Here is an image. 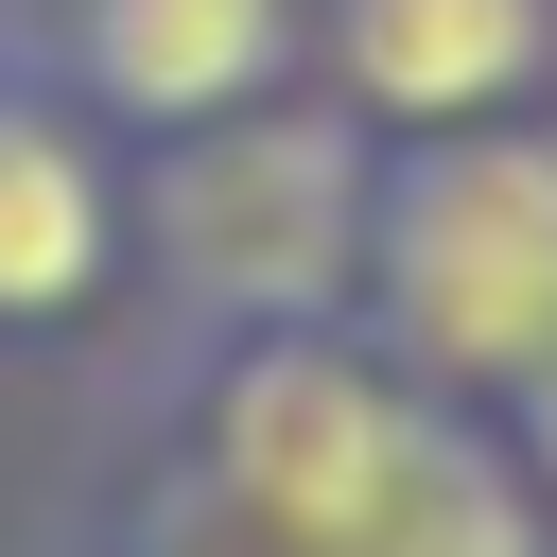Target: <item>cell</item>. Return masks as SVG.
Instances as JSON below:
<instances>
[{
	"instance_id": "1",
	"label": "cell",
	"mask_w": 557,
	"mask_h": 557,
	"mask_svg": "<svg viewBox=\"0 0 557 557\" xmlns=\"http://www.w3.org/2000/svg\"><path fill=\"white\" fill-rule=\"evenodd\" d=\"M366 261L435 383H522L557 348V139H418L366 191Z\"/></svg>"
},
{
	"instance_id": "2",
	"label": "cell",
	"mask_w": 557,
	"mask_h": 557,
	"mask_svg": "<svg viewBox=\"0 0 557 557\" xmlns=\"http://www.w3.org/2000/svg\"><path fill=\"white\" fill-rule=\"evenodd\" d=\"M400 453H418V400H400L366 348H331V331H261V348L226 366V400H209V470H226V505H244L278 557H331V540L383 505Z\"/></svg>"
},
{
	"instance_id": "3",
	"label": "cell",
	"mask_w": 557,
	"mask_h": 557,
	"mask_svg": "<svg viewBox=\"0 0 557 557\" xmlns=\"http://www.w3.org/2000/svg\"><path fill=\"white\" fill-rule=\"evenodd\" d=\"M157 226H174V261H191L209 296H244V313L313 331V313L348 296L366 174H348V139H331V122H226V139H191V157H174Z\"/></svg>"
},
{
	"instance_id": "4",
	"label": "cell",
	"mask_w": 557,
	"mask_h": 557,
	"mask_svg": "<svg viewBox=\"0 0 557 557\" xmlns=\"http://www.w3.org/2000/svg\"><path fill=\"white\" fill-rule=\"evenodd\" d=\"M70 52L122 122H226L278 87L296 0H70Z\"/></svg>"
},
{
	"instance_id": "5",
	"label": "cell",
	"mask_w": 557,
	"mask_h": 557,
	"mask_svg": "<svg viewBox=\"0 0 557 557\" xmlns=\"http://www.w3.org/2000/svg\"><path fill=\"white\" fill-rule=\"evenodd\" d=\"M331 52L383 122H487L505 87H540L557 0H331Z\"/></svg>"
},
{
	"instance_id": "6",
	"label": "cell",
	"mask_w": 557,
	"mask_h": 557,
	"mask_svg": "<svg viewBox=\"0 0 557 557\" xmlns=\"http://www.w3.org/2000/svg\"><path fill=\"white\" fill-rule=\"evenodd\" d=\"M104 278V174L70 122L0 104V313H70Z\"/></svg>"
},
{
	"instance_id": "7",
	"label": "cell",
	"mask_w": 557,
	"mask_h": 557,
	"mask_svg": "<svg viewBox=\"0 0 557 557\" xmlns=\"http://www.w3.org/2000/svg\"><path fill=\"white\" fill-rule=\"evenodd\" d=\"M331 557H540V522H522V487H505V453H487V435L418 418V453L383 470V505H366Z\"/></svg>"
},
{
	"instance_id": "8",
	"label": "cell",
	"mask_w": 557,
	"mask_h": 557,
	"mask_svg": "<svg viewBox=\"0 0 557 557\" xmlns=\"http://www.w3.org/2000/svg\"><path fill=\"white\" fill-rule=\"evenodd\" d=\"M522 435H540V470H557V348L522 366Z\"/></svg>"
}]
</instances>
